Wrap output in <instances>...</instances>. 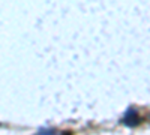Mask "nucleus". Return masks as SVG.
Instances as JSON below:
<instances>
[{
    "instance_id": "obj_1",
    "label": "nucleus",
    "mask_w": 150,
    "mask_h": 135,
    "mask_svg": "<svg viewBox=\"0 0 150 135\" xmlns=\"http://www.w3.org/2000/svg\"><path fill=\"white\" fill-rule=\"evenodd\" d=\"M123 122H125L128 126H137V125L140 123V119L137 117V111H134V110H129V111L126 113V116H125Z\"/></svg>"
},
{
    "instance_id": "obj_2",
    "label": "nucleus",
    "mask_w": 150,
    "mask_h": 135,
    "mask_svg": "<svg viewBox=\"0 0 150 135\" xmlns=\"http://www.w3.org/2000/svg\"><path fill=\"white\" fill-rule=\"evenodd\" d=\"M35 135H63V132H60L57 129H41L39 132H36Z\"/></svg>"
}]
</instances>
